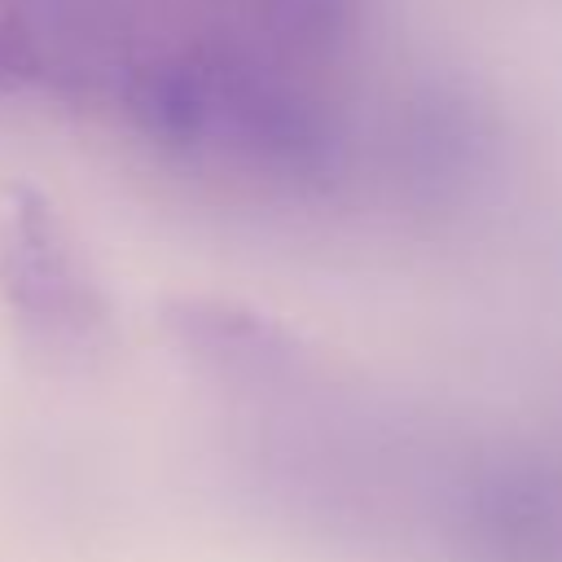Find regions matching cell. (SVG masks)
Returning <instances> with one entry per match:
<instances>
[{"label": "cell", "instance_id": "1", "mask_svg": "<svg viewBox=\"0 0 562 562\" xmlns=\"http://www.w3.org/2000/svg\"><path fill=\"white\" fill-rule=\"evenodd\" d=\"M0 303L26 334L53 342L88 338L105 321L101 290L66 224L31 184L0 189Z\"/></svg>", "mask_w": 562, "mask_h": 562}]
</instances>
